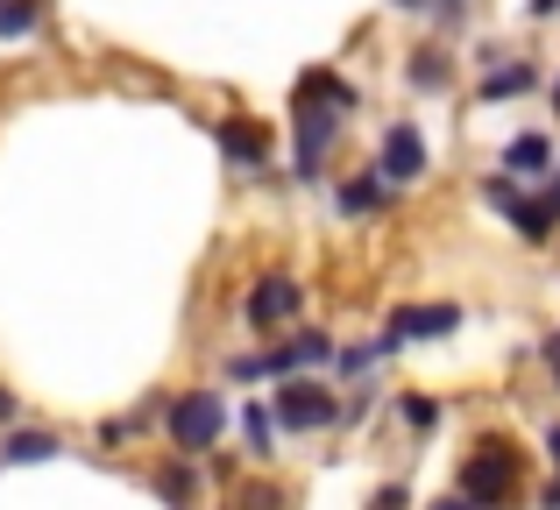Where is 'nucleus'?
Wrapping results in <instances>:
<instances>
[{
    "mask_svg": "<svg viewBox=\"0 0 560 510\" xmlns=\"http://www.w3.org/2000/svg\"><path fill=\"white\" fill-rule=\"evenodd\" d=\"M156 489H164V503H178V510L191 503V475L185 469H164V475H156Z\"/></svg>",
    "mask_w": 560,
    "mask_h": 510,
    "instance_id": "aec40b11",
    "label": "nucleus"
},
{
    "mask_svg": "<svg viewBox=\"0 0 560 510\" xmlns=\"http://www.w3.org/2000/svg\"><path fill=\"white\" fill-rule=\"evenodd\" d=\"M539 206H547L553 221H560V170H553V185H547V199H539Z\"/></svg>",
    "mask_w": 560,
    "mask_h": 510,
    "instance_id": "4be33fe9",
    "label": "nucleus"
},
{
    "mask_svg": "<svg viewBox=\"0 0 560 510\" xmlns=\"http://www.w3.org/2000/svg\"><path fill=\"white\" fill-rule=\"evenodd\" d=\"M405 426H411V432H433V426H440V404H433V398H405Z\"/></svg>",
    "mask_w": 560,
    "mask_h": 510,
    "instance_id": "6ab92c4d",
    "label": "nucleus"
},
{
    "mask_svg": "<svg viewBox=\"0 0 560 510\" xmlns=\"http://www.w3.org/2000/svg\"><path fill=\"white\" fill-rule=\"evenodd\" d=\"M376 206H390V185H383L376 170L355 178V185H341V213H348V221H362V213H376Z\"/></svg>",
    "mask_w": 560,
    "mask_h": 510,
    "instance_id": "9b49d317",
    "label": "nucleus"
},
{
    "mask_svg": "<svg viewBox=\"0 0 560 510\" xmlns=\"http://www.w3.org/2000/svg\"><path fill=\"white\" fill-rule=\"evenodd\" d=\"M376 178L390 185V192H397V185H419V178H425V135H419L411 121H390V128H383Z\"/></svg>",
    "mask_w": 560,
    "mask_h": 510,
    "instance_id": "7ed1b4c3",
    "label": "nucleus"
},
{
    "mask_svg": "<svg viewBox=\"0 0 560 510\" xmlns=\"http://www.w3.org/2000/svg\"><path fill=\"white\" fill-rule=\"evenodd\" d=\"M504 170H511V178H539V170H553V142L547 135H518L504 150Z\"/></svg>",
    "mask_w": 560,
    "mask_h": 510,
    "instance_id": "9d476101",
    "label": "nucleus"
},
{
    "mask_svg": "<svg viewBox=\"0 0 560 510\" xmlns=\"http://www.w3.org/2000/svg\"><path fill=\"white\" fill-rule=\"evenodd\" d=\"M511 497H518V454H511V440H482L462 469V503L468 510H504Z\"/></svg>",
    "mask_w": 560,
    "mask_h": 510,
    "instance_id": "f257e3e1",
    "label": "nucleus"
},
{
    "mask_svg": "<svg viewBox=\"0 0 560 510\" xmlns=\"http://www.w3.org/2000/svg\"><path fill=\"white\" fill-rule=\"evenodd\" d=\"M334 135H341V121H334V114H319V107H299V178H305V185L319 178V164H327Z\"/></svg>",
    "mask_w": 560,
    "mask_h": 510,
    "instance_id": "6e6552de",
    "label": "nucleus"
},
{
    "mask_svg": "<svg viewBox=\"0 0 560 510\" xmlns=\"http://www.w3.org/2000/svg\"><path fill=\"white\" fill-rule=\"evenodd\" d=\"M242 510H277V489H248V497H242Z\"/></svg>",
    "mask_w": 560,
    "mask_h": 510,
    "instance_id": "412c9836",
    "label": "nucleus"
},
{
    "mask_svg": "<svg viewBox=\"0 0 560 510\" xmlns=\"http://www.w3.org/2000/svg\"><path fill=\"white\" fill-rule=\"evenodd\" d=\"M433 510H468V503H462V497H440V503H433Z\"/></svg>",
    "mask_w": 560,
    "mask_h": 510,
    "instance_id": "cd10ccee",
    "label": "nucleus"
},
{
    "mask_svg": "<svg viewBox=\"0 0 560 510\" xmlns=\"http://www.w3.org/2000/svg\"><path fill=\"white\" fill-rule=\"evenodd\" d=\"M8 418H14V398H8V390H0V426H8Z\"/></svg>",
    "mask_w": 560,
    "mask_h": 510,
    "instance_id": "bb28decb",
    "label": "nucleus"
},
{
    "mask_svg": "<svg viewBox=\"0 0 560 510\" xmlns=\"http://www.w3.org/2000/svg\"><path fill=\"white\" fill-rule=\"evenodd\" d=\"M220 142H228V156H234V164H248V170H256V164H262V142H256V128H242V121H228V128H220Z\"/></svg>",
    "mask_w": 560,
    "mask_h": 510,
    "instance_id": "f3484780",
    "label": "nucleus"
},
{
    "mask_svg": "<svg viewBox=\"0 0 560 510\" xmlns=\"http://www.w3.org/2000/svg\"><path fill=\"white\" fill-rule=\"evenodd\" d=\"M454 327H462V312H454V305H397L383 333L405 347V341H440V333H454Z\"/></svg>",
    "mask_w": 560,
    "mask_h": 510,
    "instance_id": "0eeeda50",
    "label": "nucleus"
},
{
    "mask_svg": "<svg viewBox=\"0 0 560 510\" xmlns=\"http://www.w3.org/2000/svg\"><path fill=\"white\" fill-rule=\"evenodd\" d=\"M533 85H539L533 64H497L490 79H482V99H518V93H533Z\"/></svg>",
    "mask_w": 560,
    "mask_h": 510,
    "instance_id": "f8f14e48",
    "label": "nucleus"
},
{
    "mask_svg": "<svg viewBox=\"0 0 560 510\" xmlns=\"http://www.w3.org/2000/svg\"><path fill=\"white\" fill-rule=\"evenodd\" d=\"M482 199H490V206H497V213H504V221H511V227H518V235H525V241H547V235H553V227H560V221H553V213H547V206H539V199H525V192H518V185H511V178H490V185H482Z\"/></svg>",
    "mask_w": 560,
    "mask_h": 510,
    "instance_id": "423d86ee",
    "label": "nucleus"
},
{
    "mask_svg": "<svg viewBox=\"0 0 560 510\" xmlns=\"http://www.w3.org/2000/svg\"><path fill=\"white\" fill-rule=\"evenodd\" d=\"M43 28V0H0V36H36Z\"/></svg>",
    "mask_w": 560,
    "mask_h": 510,
    "instance_id": "4468645a",
    "label": "nucleus"
},
{
    "mask_svg": "<svg viewBox=\"0 0 560 510\" xmlns=\"http://www.w3.org/2000/svg\"><path fill=\"white\" fill-rule=\"evenodd\" d=\"M553 93H560V85H553Z\"/></svg>",
    "mask_w": 560,
    "mask_h": 510,
    "instance_id": "7c9ffc66",
    "label": "nucleus"
},
{
    "mask_svg": "<svg viewBox=\"0 0 560 510\" xmlns=\"http://www.w3.org/2000/svg\"><path fill=\"white\" fill-rule=\"evenodd\" d=\"M447 79H454V64L440 50H419V57H411V85H419V93H440Z\"/></svg>",
    "mask_w": 560,
    "mask_h": 510,
    "instance_id": "dca6fc26",
    "label": "nucleus"
},
{
    "mask_svg": "<svg viewBox=\"0 0 560 510\" xmlns=\"http://www.w3.org/2000/svg\"><path fill=\"white\" fill-rule=\"evenodd\" d=\"M299 99H327V107H355V85L334 79V71H305L299 79Z\"/></svg>",
    "mask_w": 560,
    "mask_h": 510,
    "instance_id": "ddd939ff",
    "label": "nucleus"
},
{
    "mask_svg": "<svg viewBox=\"0 0 560 510\" xmlns=\"http://www.w3.org/2000/svg\"><path fill=\"white\" fill-rule=\"evenodd\" d=\"M376 510H405V497H397V489H383V497H376Z\"/></svg>",
    "mask_w": 560,
    "mask_h": 510,
    "instance_id": "5701e85b",
    "label": "nucleus"
},
{
    "mask_svg": "<svg viewBox=\"0 0 560 510\" xmlns=\"http://www.w3.org/2000/svg\"><path fill=\"white\" fill-rule=\"evenodd\" d=\"M305 305V290L291 284V276H262L256 290H248V327H277V319H291Z\"/></svg>",
    "mask_w": 560,
    "mask_h": 510,
    "instance_id": "1a4fd4ad",
    "label": "nucleus"
},
{
    "mask_svg": "<svg viewBox=\"0 0 560 510\" xmlns=\"http://www.w3.org/2000/svg\"><path fill=\"white\" fill-rule=\"evenodd\" d=\"M533 14H539V22H547V14H560V0H533Z\"/></svg>",
    "mask_w": 560,
    "mask_h": 510,
    "instance_id": "393cba45",
    "label": "nucleus"
},
{
    "mask_svg": "<svg viewBox=\"0 0 560 510\" xmlns=\"http://www.w3.org/2000/svg\"><path fill=\"white\" fill-rule=\"evenodd\" d=\"M57 454V432H14L8 440V461H50Z\"/></svg>",
    "mask_w": 560,
    "mask_h": 510,
    "instance_id": "a211bd4d",
    "label": "nucleus"
},
{
    "mask_svg": "<svg viewBox=\"0 0 560 510\" xmlns=\"http://www.w3.org/2000/svg\"><path fill=\"white\" fill-rule=\"evenodd\" d=\"M547 454H553V469H560V426H547Z\"/></svg>",
    "mask_w": 560,
    "mask_h": 510,
    "instance_id": "b1692460",
    "label": "nucleus"
},
{
    "mask_svg": "<svg viewBox=\"0 0 560 510\" xmlns=\"http://www.w3.org/2000/svg\"><path fill=\"white\" fill-rule=\"evenodd\" d=\"M171 440L185 447V454H213V440H220V426H228V404L213 398V390H185L178 404H171Z\"/></svg>",
    "mask_w": 560,
    "mask_h": 510,
    "instance_id": "f03ea898",
    "label": "nucleus"
},
{
    "mask_svg": "<svg viewBox=\"0 0 560 510\" xmlns=\"http://www.w3.org/2000/svg\"><path fill=\"white\" fill-rule=\"evenodd\" d=\"M397 8H411V14H425V8H433V0H397Z\"/></svg>",
    "mask_w": 560,
    "mask_h": 510,
    "instance_id": "c85d7f7f",
    "label": "nucleus"
},
{
    "mask_svg": "<svg viewBox=\"0 0 560 510\" xmlns=\"http://www.w3.org/2000/svg\"><path fill=\"white\" fill-rule=\"evenodd\" d=\"M539 510H560V483H553V489H547V497H539Z\"/></svg>",
    "mask_w": 560,
    "mask_h": 510,
    "instance_id": "a878e982",
    "label": "nucleus"
},
{
    "mask_svg": "<svg viewBox=\"0 0 560 510\" xmlns=\"http://www.w3.org/2000/svg\"><path fill=\"white\" fill-rule=\"evenodd\" d=\"M313 361H334L327 333H299V341L270 347V355H242V361H234V376H299V369H313Z\"/></svg>",
    "mask_w": 560,
    "mask_h": 510,
    "instance_id": "20e7f679",
    "label": "nucleus"
},
{
    "mask_svg": "<svg viewBox=\"0 0 560 510\" xmlns=\"http://www.w3.org/2000/svg\"><path fill=\"white\" fill-rule=\"evenodd\" d=\"M553 369H560V355H553Z\"/></svg>",
    "mask_w": 560,
    "mask_h": 510,
    "instance_id": "c756f323",
    "label": "nucleus"
},
{
    "mask_svg": "<svg viewBox=\"0 0 560 510\" xmlns=\"http://www.w3.org/2000/svg\"><path fill=\"white\" fill-rule=\"evenodd\" d=\"M242 432H248V454H270V447H277V418H270V404H248V412H242Z\"/></svg>",
    "mask_w": 560,
    "mask_h": 510,
    "instance_id": "2eb2a0df",
    "label": "nucleus"
},
{
    "mask_svg": "<svg viewBox=\"0 0 560 510\" xmlns=\"http://www.w3.org/2000/svg\"><path fill=\"white\" fill-rule=\"evenodd\" d=\"M334 418H341V404H334L319 383H284V390H277V426L319 432V426H334Z\"/></svg>",
    "mask_w": 560,
    "mask_h": 510,
    "instance_id": "39448f33",
    "label": "nucleus"
}]
</instances>
